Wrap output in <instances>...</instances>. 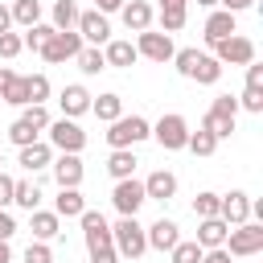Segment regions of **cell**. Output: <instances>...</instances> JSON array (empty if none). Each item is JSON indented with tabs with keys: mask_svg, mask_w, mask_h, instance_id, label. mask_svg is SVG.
I'll use <instances>...</instances> for the list:
<instances>
[{
	"mask_svg": "<svg viewBox=\"0 0 263 263\" xmlns=\"http://www.w3.org/2000/svg\"><path fill=\"white\" fill-rule=\"evenodd\" d=\"M234 119H238V99H234V95H214L201 127H205L214 140H226V136L234 132Z\"/></svg>",
	"mask_w": 263,
	"mask_h": 263,
	"instance_id": "6da1fadb",
	"label": "cell"
},
{
	"mask_svg": "<svg viewBox=\"0 0 263 263\" xmlns=\"http://www.w3.org/2000/svg\"><path fill=\"white\" fill-rule=\"evenodd\" d=\"M111 247H115V255H123V259H140V255L148 251V234H144V226H140L136 218H119V222L111 226Z\"/></svg>",
	"mask_w": 263,
	"mask_h": 263,
	"instance_id": "7a4b0ae2",
	"label": "cell"
},
{
	"mask_svg": "<svg viewBox=\"0 0 263 263\" xmlns=\"http://www.w3.org/2000/svg\"><path fill=\"white\" fill-rule=\"evenodd\" d=\"M226 255L230 259H247V255H259L263 251V222H242V226H230L226 234Z\"/></svg>",
	"mask_w": 263,
	"mask_h": 263,
	"instance_id": "3957f363",
	"label": "cell"
},
{
	"mask_svg": "<svg viewBox=\"0 0 263 263\" xmlns=\"http://www.w3.org/2000/svg\"><path fill=\"white\" fill-rule=\"evenodd\" d=\"M152 136V123L144 119V115H119L115 123H111V132H107V144L111 148H136L140 140H148Z\"/></svg>",
	"mask_w": 263,
	"mask_h": 263,
	"instance_id": "277c9868",
	"label": "cell"
},
{
	"mask_svg": "<svg viewBox=\"0 0 263 263\" xmlns=\"http://www.w3.org/2000/svg\"><path fill=\"white\" fill-rule=\"evenodd\" d=\"M152 136H156V144H160L164 152H181V148L189 144V123H185V115L168 111V115H160V119H156Z\"/></svg>",
	"mask_w": 263,
	"mask_h": 263,
	"instance_id": "5b68a950",
	"label": "cell"
},
{
	"mask_svg": "<svg viewBox=\"0 0 263 263\" xmlns=\"http://www.w3.org/2000/svg\"><path fill=\"white\" fill-rule=\"evenodd\" d=\"M45 132H49V148H58V152H74L78 156L86 148V132L78 127V119H66V115L62 119H49Z\"/></svg>",
	"mask_w": 263,
	"mask_h": 263,
	"instance_id": "8992f818",
	"label": "cell"
},
{
	"mask_svg": "<svg viewBox=\"0 0 263 263\" xmlns=\"http://www.w3.org/2000/svg\"><path fill=\"white\" fill-rule=\"evenodd\" d=\"M82 45H86V41H82L74 29H66V33H58V29H53V33H49V41L41 45V58L58 66V62H70V58H78V53H82Z\"/></svg>",
	"mask_w": 263,
	"mask_h": 263,
	"instance_id": "52a82bcc",
	"label": "cell"
},
{
	"mask_svg": "<svg viewBox=\"0 0 263 263\" xmlns=\"http://www.w3.org/2000/svg\"><path fill=\"white\" fill-rule=\"evenodd\" d=\"M144 201H148V197H144V181H136V177L115 181V189H111V205L119 210V218H136Z\"/></svg>",
	"mask_w": 263,
	"mask_h": 263,
	"instance_id": "ba28073f",
	"label": "cell"
},
{
	"mask_svg": "<svg viewBox=\"0 0 263 263\" xmlns=\"http://www.w3.org/2000/svg\"><path fill=\"white\" fill-rule=\"evenodd\" d=\"M214 58L222 66H251L255 62V41L242 37V33H234V37H226V41L214 45Z\"/></svg>",
	"mask_w": 263,
	"mask_h": 263,
	"instance_id": "9c48e42d",
	"label": "cell"
},
{
	"mask_svg": "<svg viewBox=\"0 0 263 263\" xmlns=\"http://www.w3.org/2000/svg\"><path fill=\"white\" fill-rule=\"evenodd\" d=\"M136 53L140 58H148V62H173V53H177V45H173V37L168 33H152V29H144L140 37H136Z\"/></svg>",
	"mask_w": 263,
	"mask_h": 263,
	"instance_id": "30bf717a",
	"label": "cell"
},
{
	"mask_svg": "<svg viewBox=\"0 0 263 263\" xmlns=\"http://www.w3.org/2000/svg\"><path fill=\"white\" fill-rule=\"evenodd\" d=\"M74 33H78L82 41H90V45H107V41H111V25H107V16H103V12H95V8L78 12Z\"/></svg>",
	"mask_w": 263,
	"mask_h": 263,
	"instance_id": "8fae6325",
	"label": "cell"
},
{
	"mask_svg": "<svg viewBox=\"0 0 263 263\" xmlns=\"http://www.w3.org/2000/svg\"><path fill=\"white\" fill-rule=\"evenodd\" d=\"M82 222V238H86V251H99V247H111V226L99 210H82L78 214Z\"/></svg>",
	"mask_w": 263,
	"mask_h": 263,
	"instance_id": "7c38bea8",
	"label": "cell"
},
{
	"mask_svg": "<svg viewBox=\"0 0 263 263\" xmlns=\"http://www.w3.org/2000/svg\"><path fill=\"white\" fill-rule=\"evenodd\" d=\"M49 168H53V181H58V189H78L82 185V160L74 156V152H62L58 160H49Z\"/></svg>",
	"mask_w": 263,
	"mask_h": 263,
	"instance_id": "4fadbf2b",
	"label": "cell"
},
{
	"mask_svg": "<svg viewBox=\"0 0 263 263\" xmlns=\"http://www.w3.org/2000/svg\"><path fill=\"white\" fill-rule=\"evenodd\" d=\"M218 218H222L226 226H242V222H251V197H247L242 189H230V193L222 197V205H218Z\"/></svg>",
	"mask_w": 263,
	"mask_h": 263,
	"instance_id": "5bb4252c",
	"label": "cell"
},
{
	"mask_svg": "<svg viewBox=\"0 0 263 263\" xmlns=\"http://www.w3.org/2000/svg\"><path fill=\"white\" fill-rule=\"evenodd\" d=\"M90 90L82 86V82H70V86H62V95H58V103H62V115L66 119H78V115H86L90 111Z\"/></svg>",
	"mask_w": 263,
	"mask_h": 263,
	"instance_id": "9a60e30c",
	"label": "cell"
},
{
	"mask_svg": "<svg viewBox=\"0 0 263 263\" xmlns=\"http://www.w3.org/2000/svg\"><path fill=\"white\" fill-rule=\"evenodd\" d=\"M238 33V25H234V12H226V8H214L210 16H205V29H201V37L210 41V45H218V41H226V37H234Z\"/></svg>",
	"mask_w": 263,
	"mask_h": 263,
	"instance_id": "2e32d148",
	"label": "cell"
},
{
	"mask_svg": "<svg viewBox=\"0 0 263 263\" xmlns=\"http://www.w3.org/2000/svg\"><path fill=\"white\" fill-rule=\"evenodd\" d=\"M144 234H148V247L152 251H173L181 242V230H177L173 218H156L152 226H144Z\"/></svg>",
	"mask_w": 263,
	"mask_h": 263,
	"instance_id": "e0dca14e",
	"label": "cell"
},
{
	"mask_svg": "<svg viewBox=\"0 0 263 263\" xmlns=\"http://www.w3.org/2000/svg\"><path fill=\"white\" fill-rule=\"evenodd\" d=\"M29 230H33V242H49L62 234V218L53 210H33L29 214Z\"/></svg>",
	"mask_w": 263,
	"mask_h": 263,
	"instance_id": "ac0fdd59",
	"label": "cell"
},
{
	"mask_svg": "<svg viewBox=\"0 0 263 263\" xmlns=\"http://www.w3.org/2000/svg\"><path fill=\"white\" fill-rule=\"evenodd\" d=\"M119 16H123V25H127L132 33H144V29H152V4H148V0H123Z\"/></svg>",
	"mask_w": 263,
	"mask_h": 263,
	"instance_id": "d6986e66",
	"label": "cell"
},
{
	"mask_svg": "<svg viewBox=\"0 0 263 263\" xmlns=\"http://www.w3.org/2000/svg\"><path fill=\"white\" fill-rule=\"evenodd\" d=\"M173 193H177V177H173L168 168L148 173V181H144V197H148V201H168Z\"/></svg>",
	"mask_w": 263,
	"mask_h": 263,
	"instance_id": "ffe728a7",
	"label": "cell"
},
{
	"mask_svg": "<svg viewBox=\"0 0 263 263\" xmlns=\"http://www.w3.org/2000/svg\"><path fill=\"white\" fill-rule=\"evenodd\" d=\"M226 234H230V226H226L222 218H201V222H197V238H193V242H197L201 251H214V247H222V242H226Z\"/></svg>",
	"mask_w": 263,
	"mask_h": 263,
	"instance_id": "44dd1931",
	"label": "cell"
},
{
	"mask_svg": "<svg viewBox=\"0 0 263 263\" xmlns=\"http://www.w3.org/2000/svg\"><path fill=\"white\" fill-rule=\"evenodd\" d=\"M103 58H107V66H115V70H132L140 53H136L132 41H107V45H103Z\"/></svg>",
	"mask_w": 263,
	"mask_h": 263,
	"instance_id": "7402d4cb",
	"label": "cell"
},
{
	"mask_svg": "<svg viewBox=\"0 0 263 263\" xmlns=\"http://www.w3.org/2000/svg\"><path fill=\"white\" fill-rule=\"evenodd\" d=\"M49 160H53V148H49L45 140H33V144H25V148H21V168H25V173L45 168Z\"/></svg>",
	"mask_w": 263,
	"mask_h": 263,
	"instance_id": "603a6c76",
	"label": "cell"
},
{
	"mask_svg": "<svg viewBox=\"0 0 263 263\" xmlns=\"http://www.w3.org/2000/svg\"><path fill=\"white\" fill-rule=\"evenodd\" d=\"M136 152L132 148H111V156H107V173L115 177V181H127L132 173H136Z\"/></svg>",
	"mask_w": 263,
	"mask_h": 263,
	"instance_id": "cb8c5ba5",
	"label": "cell"
},
{
	"mask_svg": "<svg viewBox=\"0 0 263 263\" xmlns=\"http://www.w3.org/2000/svg\"><path fill=\"white\" fill-rule=\"evenodd\" d=\"M82 210H86V201H82L78 189H58V197H53V214L58 218H78Z\"/></svg>",
	"mask_w": 263,
	"mask_h": 263,
	"instance_id": "d4e9b609",
	"label": "cell"
},
{
	"mask_svg": "<svg viewBox=\"0 0 263 263\" xmlns=\"http://www.w3.org/2000/svg\"><path fill=\"white\" fill-rule=\"evenodd\" d=\"M8 16H12V25H21V29L41 25V0H12Z\"/></svg>",
	"mask_w": 263,
	"mask_h": 263,
	"instance_id": "484cf974",
	"label": "cell"
},
{
	"mask_svg": "<svg viewBox=\"0 0 263 263\" xmlns=\"http://www.w3.org/2000/svg\"><path fill=\"white\" fill-rule=\"evenodd\" d=\"M193 82H201V86H214L218 78H222V62L218 58H210V53H197V66H193V74H189Z\"/></svg>",
	"mask_w": 263,
	"mask_h": 263,
	"instance_id": "4316f807",
	"label": "cell"
},
{
	"mask_svg": "<svg viewBox=\"0 0 263 263\" xmlns=\"http://www.w3.org/2000/svg\"><path fill=\"white\" fill-rule=\"evenodd\" d=\"M90 111H95V115H99L103 123H115V119L123 115V99L107 90V95H99V99H90Z\"/></svg>",
	"mask_w": 263,
	"mask_h": 263,
	"instance_id": "83f0119b",
	"label": "cell"
},
{
	"mask_svg": "<svg viewBox=\"0 0 263 263\" xmlns=\"http://www.w3.org/2000/svg\"><path fill=\"white\" fill-rule=\"evenodd\" d=\"M12 205H21V210H37L41 205V189H37V181H16L12 185Z\"/></svg>",
	"mask_w": 263,
	"mask_h": 263,
	"instance_id": "f1b7e54d",
	"label": "cell"
},
{
	"mask_svg": "<svg viewBox=\"0 0 263 263\" xmlns=\"http://www.w3.org/2000/svg\"><path fill=\"white\" fill-rule=\"evenodd\" d=\"M74 62H78V70H82V74H99V70H107V58H103V49H99V45H82V53H78Z\"/></svg>",
	"mask_w": 263,
	"mask_h": 263,
	"instance_id": "f546056e",
	"label": "cell"
},
{
	"mask_svg": "<svg viewBox=\"0 0 263 263\" xmlns=\"http://www.w3.org/2000/svg\"><path fill=\"white\" fill-rule=\"evenodd\" d=\"M74 25H78V4H74V0H58V4H53V29L66 33V29H74Z\"/></svg>",
	"mask_w": 263,
	"mask_h": 263,
	"instance_id": "4dcf8cb0",
	"label": "cell"
},
{
	"mask_svg": "<svg viewBox=\"0 0 263 263\" xmlns=\"http://www.w3.org/2000/svg\"><path fill=\"white\" fill-rule=\"evenodd\" d=\"M193 156H214L218 152V140L205 132V127H197V132H189V144H185Z\"/></svg>",
	"mask_w": 263,
	"mask_h": 263,
	"instance_id": "1f68e13d",
	"label": "cell"
},
{
	"mask_svg": "<svg viewBox=\"0 0 263 263\" xmlns=\"http://www.w3.org/2000/svg\"><path fill=\"white\" fill-rule=\"evenodd\" d=\"M218 205H222V193L201 189V193L193 197V214H197V222H201V218H218Z\"/></svg>",
	"mask_w": 263,
	"mask_h": 263,
	"instance_id": "d6a6232c",
	"label": "cell"
},
{
	"mask_svg": "<svg viewBox=\"0 0 263 263\" xmlns=\"http://www.w3.org/2000/svg\"><path fill=\"white\" fill-rule=\"evenodd\" d=\"M201 255H205V251H201L193 238H181V242L168 251V259H173V263H201Z\"/></svg>",
	"mask_w": 263,
	"mask_h": 263,
	"instance_id": "836d02e7",
	"label": "cell"
},
{
	"mask_svg": "<svg viewBox=\"0 0 263 263\" xmlns=\"http://www.w3.org/2000/svg\"><path fill=\"white\" fill-rule=\"evenodd\" d=\"M185 4H177V8H160V33H181L185 29Z\"/></svg>",
	"mask_w": 263,
	"mask_h": 263,
	"instance_id": "e575fe53",
	"label": "cell"
},
{
	"mask_svg": "<svg viewBox=\"0 0 263 263\" xmlns=\"http://www.w3.org/2000/svg\"><path fill=\"white\" fill-rule=\"evenodd\" d=\"M25 90H29V107L49 99V78L45 74H25Z\"/></svg>",
	"mask_w": 263,
	"mask_h": 263,
	"instance_id": "d590c367",
	"label": "cell"
},
{
	"mask_svg": "<svg viewBox=\"0 0 263 263\" xmlns=\"http://www.w3.org/2000/svg\"><path fill=\"white\" fill-rule=\"evenodd\" d=\"M21 119L41 136L45 127H49V111H45V103H33V107H21Z\"/></svg>",
	"mask_w": 263,
	"mask_h": 263,
	"instance_id": "8d00e7d4",
	"label": "cell"
},
{
	"mask_svg": "<svg viewBox=\"0 0 263 263\" xmlns=\"http://www.w3.org/2000/svg\"><path fill=\"white\" fill-rule=\"evenodd\" d=\"M49 33H53V25H29L21 41H25V49H37V53H41V45L49 41Z\"/></svg>",
	"mask_w": 263,
	"mask_h": 263,
	"instance_id": "74e56055",
	"label": "cell"
},
{
	"mask_svg": "<svg viewBox=\"0 0 263 263\" xmlns=\"http://www.w3.org/2000/svg\"><path fill=\"white\" fill-rule=\"evenodd\" d=\"M8 140H12L16 148H25V144H33V140H37V132H33L25 119H12V127H8Z\"/></svg>",
	"mask_w": 263,
	"mask_h": 263,
	"instance_id": "f35d334b",
	"label": "cell"
},
{
	"mask_svg": "<svg viewBox=\"0 0 263 263\" xmlns=\"http://www.w3.org/2000/svg\"><path fill=\"white\" fill-rule=\"evenodd\" d=\"M21 49H25L21 33H0V58H4V62H12V58H16Z\"/></svg>",
	"mask_w": 263,
	"mask_h": 263,
	"instance_id": "ab89813d",
	"label": "cell"
},
{
	"mask_svg": "<svg viewBox=\"0 0 263 263\" xmlns=\"http://www.w3.org/2000/svg\"><path fill=\"white\" fill-rule=\"evenodd\" d=\"M25 263H53L49 242H29V247H25Z\"/></svg>",
	"mask_w": 263,
	"mask_h": 263,
	"instance_id": "60d3db41",
	"label": "cell"
},
{
	"mask_svg": "<svg viewBox=\"0 0 263 263\" xmlns=\"http://www.w3.org/2000/svg\"><path fill=\"white\" fill-rule=\"evenodd\" d=\"M238 107H247L251 115H259V111H263V90H251V86H247L242 99H238Z\"/></svg>",
	"mask_w": 263,
	"mask_h": 263,
	"instance_id": "b9f144b4",
	"label": "cell"
},
{
	"mask_svg": "<svg viewBox=\"0 0 263 263\" xmlns=\"http://www.w3.org/2000/svg\"><path fill=\"white\" fill-rule=\"evenodd\" d=\"M12 185H16V177H8V173L0 168V210L12 205Z\"/></svg>",
	"mask_w": 263,
	"mask_h": 263,
	"instance_id": "7bdbcfd3",
	"label": "cell"
},
{
	"mask_svg": "<svg viewBox=\"0 0 263 263\" xmlns=\"http://www.w3.org/2000/svg\"><path fill=\"white\" fill-rule=\"evenodd\" d=\"M247 86H251V90H263V66H259V62L247 66Z\"/></svg>",
	"mask_w": 263,
	"mask_h": 263,
	"instance_id": "ee69618b",
	"label": "cell"
},
{
	"mask_svg": "<svg viewBox=\"0 0 263 263\" xmlns=\"http://www.w3.org/2000/svg\"><path fill=\"white\" fill-rule=\"evenodd\" d=\"M90 263H119V255H115V247H99V251H90Z\"/></svg>",
	"mask_w": 263,
	"mask_h": 263,
	"instance_id": "f6af8a7d",
	"label": "cell"
},
{
	"mask_svg": "<svg viewBox=\"0 0 263 263\" xmlns=\"http://www.w3.org/2000/svg\"><path fill=\"white\" fill-rule=\"evenodd\" d=\"M12 234H16V222H12V214H4V210H0V242H8Z\"/></svg>",
	"mask_w": 263,
	"mask_h": 263,
	"instance_id": "bcb514c9",
	"label": "cell"
},
{
	"mask_svg": "<svg viewBox=\"0 0 263 263\" xmlns=\"http://www.w3.org/2000/svg\"><path fill=\"white\" fill-rule=\"evenodd\" d=\"M12 78H16V70H12V66H0V99L8 95V86H12Z\"/></svg>",
	"mask_w": 263,
	"mask_h": 263,
	"instance_id": "7dc6e473",
	"label": "cell"
},
{
	"mask_svg": "<svg viewBox=\"0 0 263 263\" xmlns=\"http://www.w3.org/2000/svg\"><path fill=\"white\" fill-rule=\"evenodd\" d=\"M201 263H230V255H226V247H214V251L201 255Z\"/></svg>",
	"mask_w": 263,
	"mask_h": 263,
	"instance_id": "c3c4849f",
	"label": "cell"
},
{
	"mask_svg": "<svg viewBox=\"0 0 263 263\" xmlns=\"http://www.w3.org/2000/svg\"><path fill=\"white\" fill-rule=\"evenodd\" d=\"M119 8H123V0H95V12H103V16L107 12H119Z\"/></svg>",
	"mask_w": 263,
	"mask_h": 263,
	"instance_id": "681fc988",
	"label": "cell"
},
{
	"mask_svg": "<svg viewBox=\"0 0 263 263\" xmlns=\"http://www.w3.org/2000/svg\"><path fill=\"white\" fill-rule=\"evenodd\" d=\"M218 4H222L226 12H242V8H251L255 0H218Z\"/></svg>",
	"mask_w": 263,
	"mask_h": 263,
	"instance_id": "f907efd6",
	"label": "cell"
},
{
	"mask_svg": "<svg viewBox=\"0 0 263 263\" xmlns=\"http://www.w3.org/2000/svg\"><path fill=\"white\" fill-rule=\"evenodd\" d=\"M8 29H12V16H8V8L0 4V33H8Z\"/></svg>",
	"mask_w": 263,
	"mask_h": 263,
	"instance_id": "816d5d0a",
	"label": "cell"
},
{
	"mask_svg": "<svg viewBox=\"0 0 263 263\" xmlns=\"http://www.w3.org/2000/svg\"><path fill=\"white\" fill-rule=\"evenodd\" d=\"M0 263H12V251H8V242H0Z\"/></svg>",
	"mask_w": 263,
	"mask_h": 263,
	"instance_id": "f5cc1de1",
	"label": "cell"
},
{
	"mask_svg": "<svg viewBox=\"0 0 263 263\" xmlns=\"http://www.w3.org/2000/svg\"><path fill=\"white\" fill-rule=\"evenodd\" d=\"M177 4H189V0H160V8H177Z\"/></svg>",
	"mask_w": 263,
	"mask_h": 263,
	"instance_id": "db71d44e",
	"label": "cell"
},
{
	"mask_svg": "<svg viewBox=\"0 0 263 263\" xmlns=\"http://www.w3.org/2000/svg\"><path fill=\"white\" fill-rule=\"evenodd\" d=\"M197 4H201V8H214V4H218V0H197Z\"/></svg>",
	"mask_w": 263,
	"mask_h": 263,
	"instance_id": "11a10c76",
	"label": "cell"
},
{
	"mask_svg": "<svg viewBox=\"0 0 263 263\" xmlns=\"http://www.w3.org/2000/svg\"><path fill=\"white\" fill-rule=\"evenodd\" d=\"M0 168H4V156H0Z\"/></svg>",
	"mask_w": 263,
	"mask_h": 263,
	"instance_id": "9f6ffc18",
	"label": "cell"
}]
</instances>
